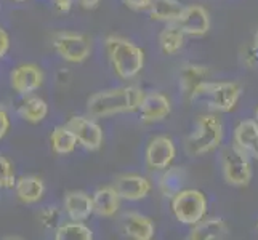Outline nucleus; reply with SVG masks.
Instances as JSON below:
<instances>
[{
	"label": "nucleus",
	"instance_id": "obj_7",
	"mask_svg": "<svg viewBox=\"0 0 258 240\" xmlns=\"http://www.w3.org/2000/svg\"><path fill=\"white\" fill-rule=\"evenodd\" d=\"M55 51L68 63L79 64L90 56L92 39L84 34L76 32H59L53 37Z\"/></svg>",
	"mask_w": 258,
	"mask_h": 240
},
{
	"label": "nucleus",
	"instance_id": "obj_27",
	"mask_svg": "<svg viewBox=\"0 0 258 240\" xmlns=\"http://www.w3.org/2000/svg\"><path fill=\"white\" fill-rule=\"evenodd\" d=\"M16 183V176L10 160L0 155V189H13Z\"/></svg>",
	"mask_w": 258,
	"mask_h": 240
},
{
	"label": "nucleus",
	"instance_id": "obj_13",
	"mask_svg": "<svg viewBox=\"0 0 258 240\" xmlns=\"http://www.w3.org/2000/svg\"><path fill=\"white\" fill-rule=\"evenodd\" d=\"M170 101L162 93H149L145 95L143 103L140 106L141 111V122L145 123H154L164 120L170 114Z\"/></svg>",
	"mask_w": 258,
	"mask_h": 240
},
{
	"label": "nucleus",
	"instance_id": "obj_26",
	"mask_svg": "<svg viewBox=\"0 0 258 240\" xmlns=\"http://www.w3.org/2000/svg\"><path fill=\"white\" fill-rule=\"evenodd\" d=\"M56 240H92L93 232L90 227L82 224V221H73V223L59 224L55 229Z\"/></svg>",
	"mask_w": 258,
	"mask_h": 240
},
{
	"label": "nucleus",
	"instance_id": "obj_10",
	"mask_svg": "<svg viewBox=\"0 0 258 240\" xmlns=\"http://www.w3.org/2000/svg\"><path fill=\"white\" fill-rule=\"evenodd\" d=\"M12 88L21 96L31 95L39 90L43 84V72L35 64H21L12 70L10 74Z\"/></svg>",
	"mask_w": 258,
	"mask_h": 240
},
{
	"label": "nucleus",
	"instance_id": "obj_6",
	"mask_svg": "<svg viewBox=\"0 0 258 240\" xmlns=\"http://www.w3.org/2000/svg\"><path fill=\"white\" fill-rule=\"evenodd\" d=\"M172 210L180 223L192 226L206 216L207 199L201 191L181 189L172 197Z\"/></svg>",
	"mask_w": 258,
	"mask_h": 240
},
{
	"label": "nucleus",
	"instance_id": "obj_28",
	"mask_svg": "<svg viewBox=\"0 0 258 240\" xmlns=\"http://www.w3.org/2000/svg\"><path fill=\"white\" fill-rule=\"evenodd\" d=\"M39 221L45 229H56L59 226V211L55 207H47L39 213Z\"/></svg>",
	"mask_w": 258,
	"mask_h": 240
},
{
	"label": "nucleus",
	"instance_id": "obj_30",
	"mask_svg": "<svg viewBox=\"0 0 258 240\" xmlns=\"http://www.w3.org/2000/svg\"><path fill=\"white\" fill-rule=\"evenodd\" d=\"M123 4H125L128 8L135 12H140V10H146L151 5V0H123Z\"/></svg>",
	"mask_w": 258,
	"mask_h": 240
},
{
	"label": "nucleus",
	"instance_id": "obj_18",
	"mask_svg": "<svg viewBox=\"0 0 258 240\" xmlns=\"http://www.w3.org/2000/svg\"><path fill=\"white\" fill-rule=\"evenodd\" d=\"M234 144L258 160V123L255 120H244L236 127Z\"/></svg>",
	"mask_w": 258,
	"mask_h": 240
},
{
	"label": "nucleus",
	"instance_id": "obj_36",
	"mask_svg": "<svg viewBox=\"0 0 258 240\" xmlns=\"http://www.w3.org/2000/svg\"><path fill=\"white\" fill-rule=\"evenodd\" d=\"M256 123H258V109H256Z\"/></svg>",
	"mask_w": 258,
	"mask_h": 240
},
{
	"label": "nucleus",
	"instance_id": "obj_1",
	"mask_svg": "<svg viewBox=\"0 0 258 240\" xmlns=\"http://www.w3.org/2000/svg\"><path fill=\"white\" fill-rule=\"evenodd\" d=\"M145 92L138 87L112 88L93 95L87 103V111L92 117H109V115L138 111L143 103Z\"/></svg>",
	"mask_w": 258,
	"mask_h": 240
},
{
	"label": "nucleus",
	"instance_id": "obj_31",
	"mask_svg": "<svg viewBox=\"0 0 258 240\" xmlns=\"http://www.w3.org/2000/svg\"><path fill=\"white\" fill-rule=\"evenodd\" d=\"M8 48H10V37H8V34L0 28V58H4L7 55Z\"/></svg>",
	"mask_w": 258,
	"mask_h": 240
},
{
	"label": "nucleus",
	"instance_id": "obj_33",
	"mask_svg": "<svg viewBox=\"0 0 258 240\" xmlns=\"http://www.w3.org/2000/svg\"><path fill=\"white\" fill-rule=\"evenodd\" d=\"M100 2L101 0H79V4H81L85 10H92V8H95Z\"/></svg>",
	"mask_w": 258,
	"mask_h": 240
},
{
	"label": "nucleus",
	"instance_id": "obj_20",
	"mask_svg": "<svg viewBox=\"0 0 258 240\" xmlns=\"http://www.w3.org/2000/svg\"><path fill=\"white\" fill-rule=\"evenodd\" d=\"M183 12V5L178 0H151L149 16L153 21L175 23Z\"/></svg>",
	"mask_w": 258,
	"mask_h": 240
},
{
	"label": "nucleus",
	"instance_id": "obj_22",
	"mask_svg": "<svg viewBox=\"0 0 258 240\" xmlns=\"http://www.w3.org/2000/svg\"><path fill=\"white\" fill-rule=\"evenodd\" d=\"M186 184V172L181 167H167L165 173L161 178L159 188L165 197H173L176 192H180Z\"/></svg>",
	"mask_w": 258,
	"mask_h": 240
},
{
	"label": "nucleus",
	"instance_id": "obj_11",
	"mask_svg": "<svg viewBox=\"0 0 258 240\" xmlns=\"http://www.w3.org/2000/svg\"><path fill=\"white\" fill-rule=\"evenodd\" d=\"M175 158V144L168 136H156L146 147V164L153 170H165Z\"/></svg>",
	"mask_w": 258,
	"mask_h": 240
},
{
	"label": "nucleus",
	"instance_id": "obj_12",
	"mask_svg": "<svg viewBox=\"0 0 258 240\" xmlns=\"http://www.w3.org/2000/svg\"><path fill=\"white\" fill-rule=\"evenodd\" d=\"M114 189L117 191L120 199L125 200H141L151 191V183L148 178L141 175H120L114 183Z\"/></svg>",
	"mask_w": 258,
	"mask_h": 240
},
{
	"label": "nucleus",
	"instance_id": "obj_29",
	"mask_svg": "<svg viewBox=\"0 0 258 240\" xmlns=\"http://www.w3.org/2000/svg\"><path fill=\"white\" fill-rule=\"evenodd\" d=\"M8 128H10V117H8L7 109L0 106V139L7 135Z\"/></svg>",
	"mask_w": 258,
	"mask_h": 240
},
{
	"label": "nucleus",
	"instance_id": "obj_4",
	"mask_svg": "<svg viewBox=\"0 0 258 240\" xmlns=\"http://www.w3.org/2000/svg\"><path fill=\"white\" fill-rule=\"evenodd\" d=\"M223 139V125L215 115H201L196 122L194 131L186 141V150L191 155L207 154L221 144Z\"/></svg>",
	"mask_w": 258,
	"mask_h": 240
},
{
	"label": "nucleus",
	"instance_id": "obj_25",
	"mask_svg": "<svg viewBox=\"0 0 258 240\" xmlns=\"http://www.w3.org/2000/svg\"><path fill=\"white\" fill-rule=\"evenodd\" d=\"M47 114H48V104L40 100V98L37 96H31L28 98L23 106L20 108V115H21V119L26 120V122H29V123H39L42 122L43 119L47 117Z\"/></svg>",
	"mask_w": 258,
	"mask_h": 240
},
{
	"label": "nucleus",
	"instance_id": "obj_8",
	"mask_svg": "<svg viewBox=\"0 0 258 240\" xmlns=\"http://www.w3.org/2000/svg\"><path fill=\"white\" fill-rule=\"evenodd\" d=\"M66 127L74 133L77 143L87 150H98L103 144V130L96 122L74 115L66 123Z\"/></svg>",
	"mask_w": 258,
	"mask_h": 240
},
{
	"label": "nucleus",
	"instance_id": "obj_9",
	"mask_svg": "<svg viewBox=\"0 0 258 240\" xmlns=\"http://www.w3.org/2000/svg\"><path fill=\"white\" fill-rule=\"evenodd\" d=\"M175 23L184 34L201 37V35H206L210 29V15L201 5H189L183 7V12Z\"/></svg>",
	"mask_w": 258,
	"mask_h": 240
},
{
	"label": "nucleus",
	"instance_id": "obj_2",
	"mask_svg": "<svg viewBox=\"0 0 258 240\" xmlns=\"http://www.w3.org/2000/svg\"><path fill=\"white\" fill-rule=\"evenodd\" d=\"M106 51L114 72L120 78L135 77L145 66V51L128 39L111 35L106 39Z\"/></svg>",
	"mask_w": 258,
	"mask_h": 240
},
{
	"label": "nucleus",
	"instance_id": "obj_32",
	"mask_svg": "<svg viewBox=\"0 0 258 240\" xmlns=\"http://www.w3.org/2000/svg\"><path fill=\"white\" fill-rule=\"evenodd\" d=\"M73 7V0H55V8L59 13H68Z\"/></svg>",
	"mask_w": 258,
	"mask_h": 240
},
{
	"label": "nucleus",
	"instance_id": "obj_34",
	"mask_svg": "<svg viewBox=\"0 0 258 240\" xmlns=\"http://www.w3.org/2000/svg\"><path fill=\"white\" fill-rule=\"evenodd\" d=\"M255 48L258 51V31H256V35H255Z\"/></svg>",
	"mask_w": 258,
	"mask_h": 240
},
{
	"label": "nucleus",
	"instance_id": "obj_23",
	"mask_svg": "<svg viewBox=\"0 0 258 240\" xmlns=\"http://www.w3.org/2000/svg\"><path fill=\"white\" fill-rule=\"evenodd\" d=\"M50 144L55 154L66 155L74 152V149L77 146V139L74 136V133L68 127H56L50 135Z\"/></svg>",
	"mask_w": 258,
	"mask_h": 240
},
{
	"label": "nucleus",
	"instance_id": "obj_24",
	"mask_svg": "<svg viewBox=\"0 0 258 240\" xmlns=\"http://www.w3.org/2000/svg\"><path fill=\"white\" fill-rule=\"evenodd\" d=\"M159 45L167 55H173L184 45V32L178 28L176 23H170L159 35Z\"/></svg>",
	"mask_w": 258,
	"mask_h": 240
},
{
	"label": "nucleus",
	"instance_id": "obj_14",
	"mask_svg": "<svg viewBox=\"0 0 258 240\" xmlns=\"http://www.w3.org/2000/svg\"><path fill=\"white\" fill-rule=\"evenodd\" d=\"M64 211L73 221H85L93 213L92 197L84 191H71L64 195Z\"/></svg>",
	"mask_w": 258,
	"mask_h": 240
},
{
	"label": "nucleus",
	"instance_id": "obj_15",
	"mask_svg": "<svg viewBox=\"0 0 258 240\" xmlns=\"http://www.w3.org/2000/svg\"><path fill=\"white\" fill-rule=\"evenodd\" d=\"M228 235V226L221 218H209L194 223L189 230V240H218Z\"/></svg>",
	"mask_w": 258,
	"mask_h": 240
},
{
	"label": "nucleus",
	"instance_id": "obj_3",
	"mask_svg": "<svg viewBox=\"0 0 258 240\" xmlns=\"http://www.w3.org/2000/svg\"><path fill=\"white\" fill-rule=\"evenodd\" d=\"M242 88L236 82H202L192 90L189 100L206 104L210 111L229 112L234 109Z\"/></svg>",
	"mask_w": 258,
	"mask_h": 240
},
{
	"label": "nucleus",
	"instance_id": "obj_35",
	"mask_svg": "<svg viewBox=\"0 0 258 240\" xmlns=\"http://www.w3.org/2000/svg\"><path fill=\"white\" fill-rule=\"evenodd\" d=\"M15 2H26V0H15Z\"/></svg>",
	"mask_w": 258,
	"mask_h": 240
},
{
	"label": "nucleus",
	"instance_id": "obj_16",
	"mask_svg": "<svg viewBox=\"0 0 258 240\" xmlns=\"http://www.w3.org/2000/svg\"><path fill=\"white\" fill-rule=\"evenodd\" d=\"M123 230L130 238L135 240H151L156 234L153 219L135 211H130L123 216Z\"/></svg>",
	"mask_w": 258,
	"mask_h": 240
},
{
	"label": "nucleus",
	"instance_id": "obj_21",
	"mask_svg": "<svg viewBox=\"0 0 258 240\" xmlns=\"http://www.w3.org/2000/svg\"><path fill=\"white\" fill-rule=\"evenodd\" d=\"M209 69L206 66H201V64H186L181 72H180V85H181V90L186 95H191L192 90L198 85H201L202 82H207L209 80Z\"/></svg>",
	"mask_w": 258,
	"mask_h": 240
},
{
	"label": "nucleus",
	"instance_id": "obj_5",
	"mask_svg": "<svg viewBox=\"0 0 258 240\" xmlns=\"http://www.w3.org/2000/svg\"><path fill=\"white\" fill-rule=\"evenodd\" d=\"M252 157L237 144H233L225 149L221 167H223L225 181L229 186L242 188L252 180Z\"/></svg>",
	"mask_w": 258,
	"mask_h": 240
},
{
	"label": "nucleus",
	"instance_id": "obj_17",
	"mask_svg": "<svg viewBox=\"0 0 258 240\" xmlns=\"http://www.w3.org/2000/svg\"><path fill=\"white\" fill-rule=\"evenodd\" d=\"M92 202H93V213L103 218H111L119 210L120 197L117 191L114 189V186H106V188L98 189L92 195Z\"/></svg>",
	"mask_w": 258,
	"mask_h": 240
},
{
	"label": "nucleus",
	"instance_id": "obj_19",
	"mask_svg": "<svg viewBox=\"0 0 258 240\" xmlns=\"http://www.w3.org/2000/svg\"><path fill=\"white\" fill-rule=\"evenodd\" d=\"M15 192L23 203H35L42 200L45 186L37 176H21L15 183Z\"/></svg>",
	"mask_w": 258,
	"mask_h": 240
}]
</instances>
